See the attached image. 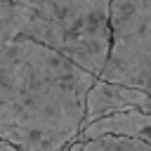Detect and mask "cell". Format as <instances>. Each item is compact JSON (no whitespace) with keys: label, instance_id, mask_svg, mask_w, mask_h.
I'll return each instance as SVG.
<instances>
[{"label":"cell","instance_id":"obj_1","mask_svg":"<svg viewBox=\"0 0 151 151\" xmlns=\"http://www.w3.org/2000/svg\"><path fill=\"white\" fill-rule=\"evenodd\" d=\"M94 80L38 40L7 42L0 52V139L17 151H61L78 142Z\"/></svg>","mask_w":151,"mask_h":151},{"label":"cell","instance_id":"obj_2","mask_svg":"<svg viewBox=\"0 0 151 151\" xmlns=\"http://www.w3.org/2000/svg\"><path fill=\"white\" fill-rule=\"evenodd\" d=\"M33 14L35 40L99 78L109 54L111 0H7Z\"/></svg>","mask_w":151,"mask_h":151},{"label":"cell","instance_id":"obj_3","mask_svg":"<svg viewBox=\"0 0 151 151\" xmlns=\"http://www.w3.org/2000/svg\"><path fill=\"white\" fill-rule=\"evenodd\" d=\"M99 80L151 94V0H111L109 54Z\"/></svg>","mask_w":151,"mask_h":151},{"label":"cell","instance_id":"obj_4","mask_svg":"<svg viewBox=\"0 0 151 151\" xmlns=\"http://www.w3.org/2000/svg\"><path fill=\"white\" fill-rule=\"evenodd\" d=\"M123 111H142V113H151V94L134 90V87H125V85H116V83H106V80H94V85L90 87L87 97H85V118H83V127L111 116V113H123Z\"/></svg>","mask_w":151,"mask_h":151},{"label":"cell","instance_id":"obj_5","mask_svg":"<svg viewBox=\"0 0 151 151\" xmlns=\"http://www.w3.org/2000/svg\"><path fill=\"white\" fill-rule=\"evenodd\" d=\"M99 137H127L137 139L146 146H151V113L142 111H123V113H111L104 116L80 130L78 142H90Z\"/></svg>","mask_w":151,"mask_h":151},{"label":"cell","instance_id":"obj_6","mask_svg":"<svg viewBox=\"0 0 151 151\" xmlns=\"http://www.w3.org/2000/svg\"><path fill=\"white\" fill-rule=\"evenodd\" d=\"M17 38H31L35 40V21L33 14L14 2L0 0V52L7 42Z\"/></svg>","mask_w":151,"mask_h":151},{"label":"cell","instance_id":"obj_7","mask_svg":"<svg viewBox=\"0 0 151 151\" xmlns=\"http://www.w3.org/2000/svg\"><path fill=\"white\" fill-rule=\"evenodd\" d=\"M83 151H151V146L127 137H99L83 142Z\"/></svg>","mask_w":151,"mask_h":151},{"label":"cell","instance_id":"obj_8","mask_svg":"<svg viewBox=\"0 0 151 151\" xmlns=\"http://www.w3.org/2000/svg\"><path fill=\"white\" fill-rule=\"evenodd\" d=\"M0 151H17V149H14V146H9L7 142H2V139H0Z\"/></svg>","mask_w":151,"mask_h":151},{"label":"cell","instance_id":"obj_9","mask_svg":"<svg viewBox=\"0 0 151 151\" xmlns=\"http://www.w3.org/2000/svg\"><path fill=\"white\" fill-rule=\"evenodd\" d=\"M68 146H71V144H68ZM68 146H66V149H61V151H68Z\"/></svg>","mask_w":151,"mask_h":151}]
</instances>
